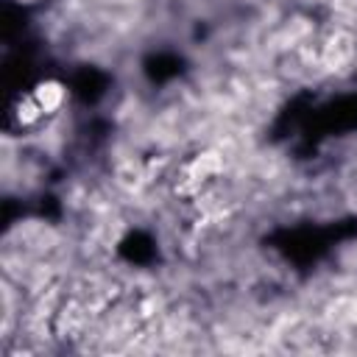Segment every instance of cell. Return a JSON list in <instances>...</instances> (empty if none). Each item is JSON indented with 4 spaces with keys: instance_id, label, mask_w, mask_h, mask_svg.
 I'll list each match as a JSON object with an SVG mask.
<instances>
[{
    "instance_id": "cell-1",
    "label": "cell",
    "mask_w": 357,
    "mask_h": 357,
    "mask_svg": "<svg viewBox=\"0 0 357 357\" xmlns=\"http://www.w3.org/2000/svg\"><path fill=\"white\" fill-rule=\"evenodd\" d=\"M31 95H33V100L39 103L42 114H56V112L61 109L64 98H67L64 86H61L59 81H53V78H47V81H39V84H36V89H33Z\"/></svg>"
}]
</instances>
